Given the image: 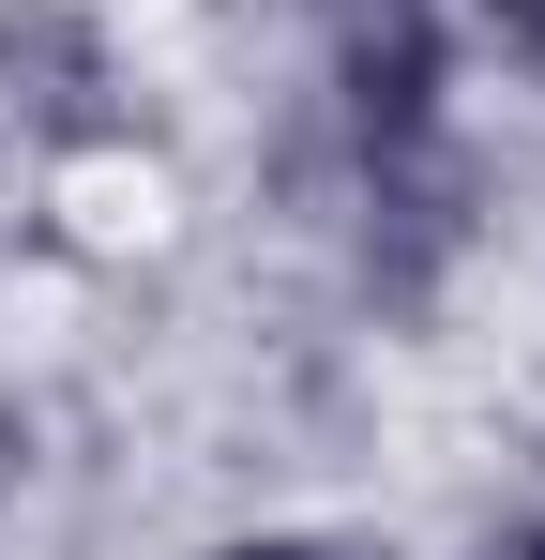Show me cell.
Here are the masks:
<instances>
[{
  "label": "cell",
  "instance_id": "cell-1",
  "mask_svg": "<svg viewBox=\"0 0 545 560\" xmlns=\"http://www.w3.org/2000/svg\"><path fill=\"white\" fill-rule=\"evenodd\" d=\"M349 121H363V152H425V121H440V46H425V15H379L349 46Z\"/></svg>",
  "mask_w": 545,
  "mask_h": 560
},
{
  "label": "cell",
  "instance_id": "cell-2",
  "mask_svg": "<svg viewBox=\"0 0 545 560\" xmlns=\"http://www.w3.org/2000/svg\"><path fill=\"white\" fill-rule=\"evenodd\" d=\"M469 15H485V46H500L515 77H545V0H469Z\"/></svg>",
  "mask_w": 545,
  "mask_h": 560
},
{
  "label": "cell",
  "instance_id": "cell-3",
  "mask_svg": "<svg viewBox=\"0 0 545 560\" xmlns=\"http://www.w3.org/2000/svg\"><path fill=\"white\" fill-rule=\"evenodd\" d=\"M212 560H334V546H303V530H258V546H212Z\"/></svg>",
  "mask_w": 545,
  "mask_h": 560
},
{
  "label": "cell",
  "instance_id": "cell-4",
  "mask_svg": "<svg viewBox=\"0 0 545 560\" xmlns=\"http://www.w3.org/2000/svg\"><path fill=\"white\" fill-rule=\"evenodd\" d=\"M515 560H545V546H515Z\"/></svg>",
  "mask_w": 545,
  "mask_h": 560
}]
</instances>
